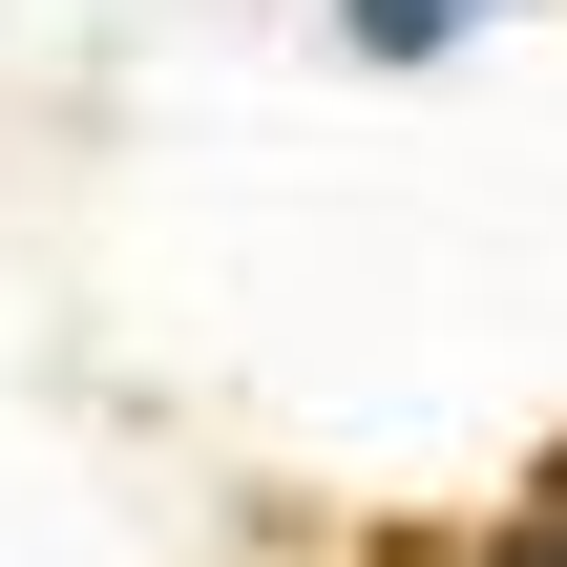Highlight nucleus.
Instances as JSON below:
<instances>
[{"label": "nucleus", "instance_id": "obj_1", "mask_svg": "<svg viewBox=\"0 0 567 567\" xmlns=\"http://www.w3.org/2000/svg\"><path fill=\"white\" fill-rule=\"evenodd\" d=\"M505 21H526V0H316V42H337L358 84H442V63L505 42Z\"/></svg>", "mask_w": 567, "mask_h": 567}, {"label": "nucleus", "instance_id": "obj_2", "mask_svg": "<svg viewBox=\"0 0 567 567\" xmlns=\"http://www.w3.org/2000/svg\"><path fill=\"white\" fill-rule=\"evenodd\" d=\"M421 567H567V484H547V505H505V526H442Z\"/></svg>", "mask_w": 567, "mask_h": 567}]
</instances>
